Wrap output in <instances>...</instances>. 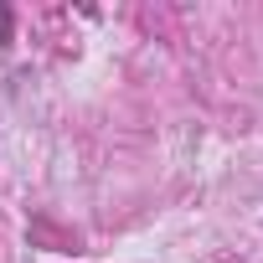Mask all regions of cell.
<instances>
[{"label": "cell", "mask_w": 263, "mask_h": 263, "mask_svg": "<svg viewBox=\"0 0 263 263\" xmlns=\"http://www.w3.org/2000/svg\"><path fill=\"white\" fill-rule=\"evenodd\" d=\"M6 42H11V11L0 6V47H6Z\"/></svg>", "instance_id": "obj_1"}]
</instances>
